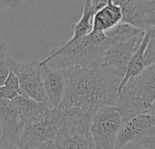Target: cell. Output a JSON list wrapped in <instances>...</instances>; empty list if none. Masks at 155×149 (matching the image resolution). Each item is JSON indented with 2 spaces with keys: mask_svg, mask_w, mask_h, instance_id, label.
Listing matches in <instances>:
<instances>
[{
  "mask_svg": "<svg viewBox=\"0 0 155 149\" xmlns=\"http://www.w3.org/2000/svg\"><path fill=\"white\" fill-rule=\"evenodd\" d=\"M64 71V95L54 108L64 118L91 122L104 106H115L120 82L97 66H68Z\"/></svg>",
  "mask_w": 155,
  "mask_h": 149,
  "instance_id": "cell-1",
  "label": "cell"
},
{
  "mask_svg": "<svg viewBox=\"0 0 155 149\" xmlns=\"http://www.w3.org/2000/svg\"><path fill=\"white\" fill-rule=\"evenodd\" d=\"M104 34L109 39V44L98 66L121 83L127 65L139 48L145 33L120 23Z\"/></svg>",
  "mask_w": 155,
  "mask_h": 149,
  "instance_id": "cell-2",
  "label": "cell"
},
{
  "mask_svg": "<svg viewBox=\"0 0 155 149\" xmlns=\"http://www.w3.org/2000/svg\"><path fill=\"white\" fill-rule=\"evenodd\" d=\"M109 39L104 33H90L66 47H56L49 56L40 61V65H47L55 60L56 68L65 69L68 66H92L99 65Z\"/></svg>",
  "mask_w": 155,
  "mask_h": 149,
  "instance_id": "cell-3",
  "label": "cell"
},
{
  "mask_svg": "<svg viewBox=\"0 0 155 149\" xmlns=\"http://www.w3.org/2000/svg\"><path fill=\"white\" fill-rule=\"evenodd\" d=\"M155 65L131 78L120 90L115 106L124 122L155 108Z\"/></svg>",
  "mask_w": 155,
  "mask_h": 149,
  "instance_id": "cell-4",
  "label": "cell"
},
{
  "mask_svg": "<svg viewBox=\"0 0 155 149\" xmlns=\"http://www.w3.org/2000/svg\"><path fill=\"white\" fill-rule=\"evenodd\" d=\"M124 123L116 106H104L93 117L89 131L95 149H115L118 134Z\"/></svg>",
  "mask_w": 155,
  "mask_h": 149,
  "instance_id": "cell-5",
  "label": "cell"
},
{
  "mask_svg": "<svg viewBox=\"0 0 155 149\" xmlns=\"http://www.w3.org/2000/svg\"><path fill=\"white\" fill-rule=\"evenodd\" d=\"M134 142L145 148H155V108L125 121L118 134L115 149Z\"/></svg>",
  "mask_w": 155,
  "mask_h": 149,
  "instance_id": "cell-6",
  "label": "cell"
},
{
  "mask_svg": "<svg viewBox=\"0 0 155 149\" xmlns=\"http://www.w3.org/2000/svg\"><path fill=\"white\" fill-rule=\"evenodd\" d=\"M90 122L80 118H66L55 138V149H95L89 131Z\"/></svg>",
  "mask_w": 155,
  "mask_h": 149,
  "instance_id": "cell-7",
  "label": "cell"
},
{
  "mask_svg": "<svg viewBox=\"0 0 155 149\" xmlns=\"http://www.w3.org/2000/svg\"><path fill=\"white\" fill-rule=\"evenodd\" d=\"M64 121V119L55 109H50L43 119L23 128L17 148H24L45 141L54 140Z\"/></svg>",
  "mask_w": 155,
  "mask_h": 149,
  "instance_id": "cell-8",
  "label": "cell"
},
{
  "mask_svg": "<svg viewBox=\"0 0 155 149\" xmlns=\"http://www.w3.org/2000/svg\"><path fill=\"white\" fill-rule=\"evenodd\" d=\"M40 61L21 63L12 59L10 69L17 76L24 96L37 102L46 103L42 83Z\"/></svg>",
  "mask_w": 155,
  "mask_h": 149,
  "instance_id": "cell-9",
  "label": "cell"
},
{
  "mask_svg": "<svg viewBox=\"0 0 155 149\" xmlns=\"http://www.w3.org/2000/svg\"><path fill=\"white\" fill-rule=\"evenodd\" d=\"M122 10V22L143 32L154 28V0H115Z\"/></svg>",
  "mask_w": 155,
  "mask_h": 149,
  "instance_id": "cell-10",
  "label": "cell"
},
{
  "mask_svg": "<svg viewBox=\"0 0 155 149\" xmlns=\"http://www.w3.org/2000/svg\"><path fill=\"white\" fill-rule=\"evenodd\" d=\"M41 76L46 103L54 109L61 102L65 91V76L64 69L52 68L48 65L41 66Z\"/></svg>",
  "mask_w": 155,
  "mask_h": 149,
  "instance_id": "cell-11",
  "label": "cell"
},
{
  "mask_svg": "<svg viewBox=\"0 0 155 149\" xmlns=\"http://www.w3.org/2000/svg\"><path fill=\"white\" fill-rule=\"evenodd\" d=\"M0 126L2 131L0 137L17 147L23 127L17 108L13 100L0 98Z\"/></svg>",
  "mask_w": 155,
  "mask_h": 149,
  "instance_id": "cell-12",
  "label": "cell"
},
{
  "mask_svg": "<svg viewBox=\"0 0 155 149\" xmlns=\"http://www.w3.org/2000/svg\"><path fill=\"white\" fill-rule=\"evenodd\" d=\"M13 101L17 108L23 128L43 119L51 109L46 103L37 102L25 96H17Z\"/></svg>",
  "mask_w": 155,
  "mask_h": 149,
  "instance_id": "cell-13",
  "label": "cell"
},
{
  "mask_svg": "<svg viewBox=\"0 0 155 149\" xmlns=\"http://www.w3.org/2000/svg\"><path fill=\"white\" fill-rule=\"evenodd\" d=\"M122 22V10L115 0H107L92 19L91 33H105Z\"/></svg>",
  "mask_w": 155,
  "mask_h": 149,
  "instance_id": "cell-14",
  "label": "cell"
},
{
  "mask_svg": "<svg viewBox=\"0 0 155 149\" xmlns=\"http://www.w3.org/2000/svg\"><path fill=\"white\" fill-rule=\"evenodd\" d=\"M155 35V27L152 28L150 30H148L147 32H145L143 39L139 46V48L136 50V52L134 53V55L132 56L131 60L129 61L127 67H126V71L125 74L118 86V93L120 92V90L124 86V85L133 77H135L137 76H139L144 69V63H143V53L144 50L151 39V37Z\"/></svg>",
  "mask_w": 155,
  "mask_h": 149,
  "instance_id": "cell-15",
  "label": "cell"
},
{
  "mask_svg": "<svg viewBox=\"0 0 155 149\" xmlns=\"http://www.w3.org/2000/svg\"><path fill=\"white\" fill-rule=\"evenodd\" d=\"M13 58L9 56L7 44L5 40L0 39V86H4L5 80L11 72L10 65Z\"/></svg>",
  "mask_w": 155,
  "mask_h": 149,
  "instance_id": "cell-16",
  "label": "cell"
},
{
  "mask_svg": "<svg viewBox=\"0 0 155 149\" xmlns=\"http://www.w3.org/2000/svg\"><path fill=\"white\" fill-rule=\"evenodd\" d=\"M155 35L153 36L143 53V63L145 68L153 66L155 62Z\"/></svg>",
  "mask_w": 155,
  "mask_h": 149,
  "instance_id": "cell-17",
  "label": "cell"
},
{
  "mask_svg": "<svg viewBox=\"0 0 155 149\" xmlns=\"http://www.w3.org/2000/svg\"><path fill=\"white\" fill-rule=\"evenodd\" d=\"M4 86H6L7 88L11 89V90L15 91V93H17L18 96H24V94H23V92L21 90L20 85H19L18 78H17V76L12 71L9 73V75L5 78Z\"/></svg>",
  "mask_w": 155,
  "mask_h": 149,
  "instance_id": "cell-18",
  "label": "cell"
},
{
  "mask_svg": "<svg viewBox=\"0 0 155 149\" xmlns=\"http://www.w3.org/2000/svg\"><path fill=\"white\" fill-rule=\"evenodd\" d=\"M17 96H18L17 93L7 88L6 86H0V98L5 99V100H13Z\"/></svg>",
  "mask_w": 155,
  "mask_h": 149,
  "instance_id": "cell-19",
  "label": "cell"
},
{
  "mask_svg": "<svg viewBox=\"0 0 155 149\" xmlns=\"http://www.w3.org/2000/svg\"><path fill=\"white\" fill-rule=\"evenodd\" d=\"M20 149H55V145H54V140H49L37 145H33Z\"/></svg>",
  "mask_w": 155,
  "mask_h": 149,
  "instance_id": "cell-20",
  "label": "cell"
},
{
  "mask_svg": "<svg viewBox=\"0 0 155 149\" xmlns=\"http://www.w3.org/2000/svg\"><path fill=\"white\" fill-rule=\"evenodd\" d=\"M22 3V1H10V0H0V10L1 9H5V8H9V9H15V7H17L20 4Z\"/></svg>",
  "mask_w": 155,
  "mask_h": 149,
  "instance_id": "cell-21",
  "label": "cell"
},
{
  "mask_svg": "<svg viewBox=\"0 0 155 149\" xmlns=\"http://www.w3.org/2000/svg\"><path fill=\"white\" fill-rule=\"evenodd\" d=\"M0 149H18V148H17V147H15V146H14V145H12V144L8 143L7 141H5V140L2 139V138L0 137Z\"/></svg>",
  "mask_w": 155,
  "mask_h": 149,
  "instance_id": "cell-22",
  "label": "cell"
},
{
  "mask_svg": "<svg viewBox=\"0 0 155 149\" xmlns=\"http://www.w3.org/2000/svg\"><path fill=\"white\" fill-rule=\"evenodd\" d=\"M121 149H148L138 145V144H135L134 142H129L127 144H125L123 147Z\"/></svg>",
  "mask_w": 155,
  "mask_h": 149,
  "instance_id": "cell-23",
  "label": "cell"
}]
</instances>
